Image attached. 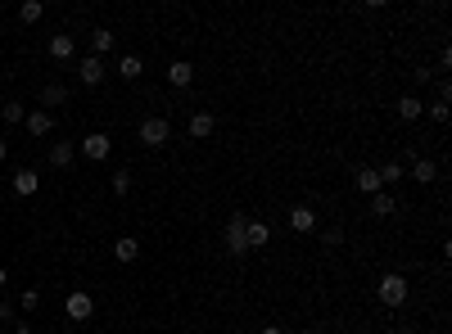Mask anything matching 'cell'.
<instances>
[{
	"label": "cell",
	"instance_id": "cell-25",
	"mask_svg": "<svg viewBox=\"0 0 452 334\" xmlns=\"http://www.w3.org/2000/svg\"><path fill=\"white\" fill-rule=\"evenodd\" d=\"M18 18H23V23H41V18H45V5H41V0H23V5H18Z\"/></svg>",
	"mask_w": 452,
	"mask_h": 334
},
{
	"label": "cell",
	"instance_id": "cell-13",
	"mask_svg": "<svg viewBox=\"0 0 452 334\" xmlns=\"http://www.w3.org/2000/svg\"><path fill=\"white\" fill-rule=\"evenodd\" d=\"M394 108H398L402 122H421V118H425V100H421V95H402Z\"/></svg>",
	"mask_w": 452,
	"mask_h": 334
},
{
	"label": "cell",
	"instance_id": "cell-1",
	"mask_svg": "<svg viewBox=\"0 0 452 334\" xmlns=\"http://www.w3.org/2000/svg\"><path fill=\"white\" fill-rule=\"evenodd\" d=\"M407 294H412V284H407L402 271H385L380 284H375V299H380L385 307H402V303H407Z\"/></svg>",
	"mask_w": 452,
	"mask_h": 334
},
{
	"label": "cell",
	"instance_id": "cell-17",
	"mask_svg": "<svg viewBox=\"0 0 452 334\" xmlns=\"http://www.w3.org/2000/svg\"><path fill=\"white\" fill-rule=\"evenodd\" d=\"M412 181H421V185L439 181V163L434 158H412Z\"/></svg>",
	"mask_w": 452,
	"mask_h": 334
},
{
	"label": "cell",
	"instance_id": "cell-12",
	"mask_svg": "<svg viewBox=\"0 0 452 334\" xmlns=\"http://www.w3.org/2000/svg\"><path fill=\"white\" fill-rule=\"evenodd\" d=\"M9 185H14V194H23V199H28V194H36V190H41V177H36L32 167H18L14 177H9Z\"/></svg>",
	"mask_w": 452,
	"mask_h": 334
},
{
	"label": "cell",
	"instance_id": "cell-6",
	"mask_svg": "<svg viewBox=\"0 0 452 334\" xmlns=\"http://www.w3.org/2000/svg\"><path fill=\"white\" fill-rule=\"evenodd\" d=\"M104 77H109L104 59H95V55H87V59H77V82H82V86H100Z\"/></svg>",
	"mask_w": 452,
	"mask_h": 334
},
{
	"label": "cell",
	"instance_id": "cell-34",
	"mask_svg": "<svg viewBox=\"0 0 452 334\" xmlns=\"http://www.w3.org/2000/svg\"><path fill=\"white\" fill-rule=\"evenodd\" d=\"M5 284H9V271H5V267H0V289H5Z\"/></svg>",
	"mask_w": 452,
	"mask_h": 334
},
{
	"label": "cell",
	"instance_id": "cell-7",
	"mask_svg": "<svg viewBox=\"0 0 452 334\" xmlns=\"http://www.w3.org/2000/svg\"><path fill=\"white\" fill-rule=\"evenodd\" d=\"M267 240H272V226H267V221H258V217H249L244 221V249H267Z\"/></svg>",
	"mask_w": 452,
	"mask_h": 334
},
{
	"label": "cell",
	"instance_id": "cell-28",
	"mask_svg": "<svg viewBox=\"0 0 452 334\" xmlns=\"http://www.w3.org/2000/svg\"><path fill=\"white\" fill-rule=\"evenodd\" d=\"M430 118L439 122V127H443V122H448L452 113H448V104H443V100H434V104H430Z\"/></svg>",
	"mask_w": 452,
	"mask_h": 334
},
{
	"label": "cell",
	"instance_id": "cell-33",
	"mask_svg": "<svg viewBox=\"0 0 452 334\" xmlns=\"http://www.w3.org/2000/svg\"><path fill=\"white\" fill-rule=\"evenodd\" d=\"M14 334H36V330L28 325V321H23V325H14Z\"/></svg>",
	"mask_w": 452,
	"mask_h": 334
},
{
	"label": "cell",
	"instance_id": "cell-22",
	"mask_svg": "<svg viewBox=\"0 0 452 334\" xmlns=\"http://www.w3.org/2000/svg\"><path fill=\"white\" fill-rule=\"evenodd\" d=\"M394 194L389 190H380V194H371V217H394Z\"/></svg>",
	"mask_w": 452,
	"mask_h": 334
},
{
	"label": "cell",
	"instance_id": "cell-10",
	"mask_svg": "<svg viewBox=\"0 0 452 334\" xmlns=\"http://www.w3.org/2000/svg\"><path fill=\"white\" fill-rule=\"evenodd\" d=\"M190 82H194V64H190V59H172V64H167V86L186 91Z\"/></svg>",
	"mask_w": 452,
	"mask_h": 334
},
{
	"label": "cell",
	"instance_id": "cell-3",
	"mask_svg": "<svg viewBox=\"0 0 452 334\" xmlns=\"http://www.w3.org/2000/svg\"><path fill=\"white\" fill-rule=\"evenodd\" d=\"M77 154L91 158V163H104V158L114 154V140H109L104 131H91V135H82V140H77Z\"/></svg>",
	"mask_w": 452,
	"mask_h": 334
},
{
	"label": "cell",
	"instance_id": "cell-2",
	"mask_svg": "<svg viewBox=\"0 0 452 334\" xmlns=\"http://www.w3.org/2000/svg\"><path fill=\"white\" fill-rule=\"evenodd\" d=\"M136 140L145 145V150H163V145H172V122L167 118H145L140 127H136Z\"/></svg>",
	"mask_w": 452,
	"mask_h": 334
},
{
	"label": "cell",
	"instance_id": "cell-5",
	"mask_svg": "<svg viewBox=\"0 0 452 334\" xmlns=\"http://www.w3.org/2000/svg\"><path fill=\"white\" fill-rule=\"evenodd\" d=\"M244 221H249L244 213H231V221H226V253H231V257H244V253H249V249H244Z\"/></svg>",
	"mask_w": 452,
	"mask_h": 334
},
{
	"label": "cell",
	"instance_id": "cell-27",
	"mask_svg": "<svg viewBox=\"0 0 452 334\" xmlns=\"http://www.w3.org/2000/svg\"><path fill=\"white\" fill-rule=\"evenodd\" d=\"M36 303H41V294H36V289H23V294H18V307H23V312H36Z\"/></svg>",
	"mask_w": 452,
	"mask_h": 334
},
{
	"label": "cell",
	"instance_id": "cell-29",
	"mask_svg": "<svg viewBox=\"0 0 452 334\" xmlns=\"http://www.w3.org/2000/svg\"><path fill=\"white\" fill-rule=\"evenodd\" d=\"M9 321H14V307H9V303H0V325H9Z\"/></svg>",
	"mask_w": 452,
	"mask_h": 334
},
{
	"label": "cell",
	"instance_id": "cell-24",
	"mask_svg": "<svg viewBox=\"0 0 452 334\" xmlns=\"http://www.w3.org/2000/svg\"><path fill=\"white\" fill-rule=\"evenodd\" d=\"M23 118H28V104H23V100H5V104H0V122H23Z\"/></svg>",
	"mask_w": 452,
	"mask_h": 334
},
{
	"label": "cell",
	"instance_id": "cell-14",
	"mask_svg": "<svg viewBox=\"0 0 452 334\" xmlns=\"http://www.w3.org/2000/svg\"><path fill=\"white\" fill-rule=\"evenodd\" d=\"M353 185H358L362 194H380V190H385V185H380V172H375V167H358V172H353Z\"/></svg>",
	"mask_w": 452,
	"mask_h": 334
},
{
	"label": "cell",
	"instance_id": "cell-20",
	"mask_svg": "<svg viewBox=\"0 0 452 334\" xmlns=\"http://www.w3.org/2000/svg\"><path fill=\"white\" fill-rule=\"evenodd\" d=\"M72 158H77V145H72V140H59V145H50V167H68Z\"/></svg>",
	"mask_w": 452,
	"mask_h": 334
},
{
	"label": "cell",
	"instance_id": "cell-9",
	"mask_svg": "<svg viewBox=\"0 0 452 334\" xmlns=\"http://www.w3.org/2000/svg\"><path fill=\"white\" fill-rule=\"evenodd\" d=\"M23 127H28V135H50L55 131V113H45V108H28V118H23Z\"/></svg>",
	"mask_w": 452,
	"mask_h": 334
},
{
	"label": "cell",
	"instance_id": "cell-8",
	"mask_svg": "<svg viewBox=\"0 0 452 334\" xmlns=\"http://www.w3.org/2000/svg\"><path fill=\"white\" fill-rule=\"evenodd\" d=\"M316 221H321V217H316V208H312V204H294V208H290V226H294L299 235H312V230H316Z\"/></svg>",
	"mask_w": 452,
	"mask_h": 334
},
{
	"label": "cell",
	"instance_id": "cell-15",
	"mask_svg": "<svg viewBox=\"0 0 452 334\" xmlns=\"http://www.w3.org/2000/svg\"><path fill=\"white\" fill-rule=\"evenodd\" d=\"M213 127H217V118L209 113V108L190 113V135H194V140H209V135H213Z\"/></svg>",
	"mask_w": 452,
	"mask_h": 334
},
{
	"label": "cell",
	"instance_id": "cell-19",
	"mask_svg": "<svg viewBox=\"0 0 452 334\" xmlns=\"http://www.w3.org/2000/svg\"><path fill=\"white\" fill-rule=\"evenodd\" d=\"M140 72H145V59H140V55H122V59H118V77H122V82H136Z\"/></svg>",
	"mask_w": 452,
	"mask_h": 334
},
{
	"label": "cell",
	"instance_id": "cell-21",
	"mask_svg": "<svg viewBox=\"0 0 452 334\" xmlns=\"http://www.w3.org/2000/svg\"><path fill=\"white\" fill-rule=\"evenodd\" d=\"M41 104H45V113H50L55 104H68V86H59V82H50V86H45V91H41Z\"/></svg>",
	"mask_w": 452,
	"mask_h": 334
},
{
	"label": "cell",
	"instance_id": "cell-26",
	"mask_svg": "<svg viewBox=\"0 0 452 334\" xmlns=\"http://www.w3.org/2000/svg\"><path fill=\"white\" fill-rule=\"evenodd\" d=\"M109 185H114V194H131V172H127V167H118Z\"/></svg>",
	"mask_w": 452,
	"mask_h": 334
},
{
	"label": "cell",
	"instance_id": "cell-32",
	"mask_svg": "<svg viewBox=\"0 0 452 334\" xmlns=\"http://www.w3.org/2000/svg\"><path fill=\"white\" fill-rule=\"evenodd\" d=\"M5 154H9V140H5V135H0V163H5Z\"/></svg>",
	"mask_w": 452,
	"mask_h": 334
},
{
	"label": "cell",
	"instance_id": "cell-11",
	"mask_svg": "<svg viewBox=\"0 0 452 334\" xmlns=\"http://www.w3.org/2000/svg\"><path fill=\"white\" fill-rule=\"evenodd\" d=\"M45 50H50V59H59V64H72V59H77V41H72V36H50V45H45Z\"/></svg>",
	"mask_w": 452,
	"mask_h": 334
},
{
	"label": "cell",
	"instance_id": "cell-18",
	"mask_svg": "<svg viewBox=\"0 0 452 334\" xmlns=\"http://www.w3.org/2000/svg\"><path fill=\"white\" fill-rule=\"evenodd\" d=\"M114 257H118L122 267H131V262H136V257H140V244L131 240V235H122V240L114 244Z\"/></svg>",
	"mask_w": 452,
	"mask_h": 334
},
{
	"label": "cell",
	"instance_id": "cell-4",
	"mask_svg": "<svg viewBox=\"0 0 452 334\" xmlns=\"http://www.w3.org/2000/svg\"><path fill=\"white\" fill-rule=\"evenodd\" d=\"M64 312H68V321H91V312H95V299L87 289H72L68 299H64Z\"/></svg>",
	"mask_w": 452,
	"mask_h": 334
},
{
	"label": "cell",
	"instance_id": "cell-31",
	"mask_svg": "<svg viewBox=\"0 0 452 334\" xmlns=\"http://www.w3.org/2000/svg\"><path fill=\"white\" fill-rule=\"evenodd\" d=\"M258 334H285V325H263Z\"/></svg>",
	"mask_w": 452,
	"mask_h": 334
},
{
	"label": "cell",
	"instance_id": "cell-35",
	"mask_svg": "<svg viewBox=\"0 0 452 334\" xmlns=\"http://www.w3.org/2000/svg\"><path fill=\"white\" fill-rule=\"evenodd\" d=\"M0 104H5V100H0Z\"/></svg>",
	"mask_w": 452,
	"mask_h": 334
},
{
	"label": "cell",
	"instance_id": "cell-30",
	"mask_svg": "<svg viewBox=\"0 0 452 334\" xmlns=\"http://www.w3.org/2000/svg\"><path fill=\"white\" fill-rule=\"evenodd\" d=\"M299 334H326V325H303Z\"/></svg>",
	"mask_w": 452,
	"mask_h": 334
},
{
	"label": "cell",
	"instance_id": "cell-16",
	"mask_svg": "<svg viewBox=\"0 0 452 334\" xmlns=\"http://www.w3.org/2000/svg\"><path fill=\"white\" fill-rule=\"evenodd\" d=\"M114 45H118V36L109 32V28H95V32H91V55H95V59H104Z\"/></svg>",
	"mask_w": 452,
	"mask_h": 334
},
{
	"label": "cell",
	"instance_id": "cell-23",
	"mask_svg": "<svg viewBox=\"0 0 452 334\" xmlns=\"http://www.w3.org/2000/svg\"><path fill=\"white\" fill-rule=\"evenodd\" d=\"M375 172H380V185H385V190H389L394 181H402V177H407V167H402L398 158H389V163H385V167H375Z\"/></svg>",
	"mask_w": 452,
	"mask_h": 334
}]
</instances>
